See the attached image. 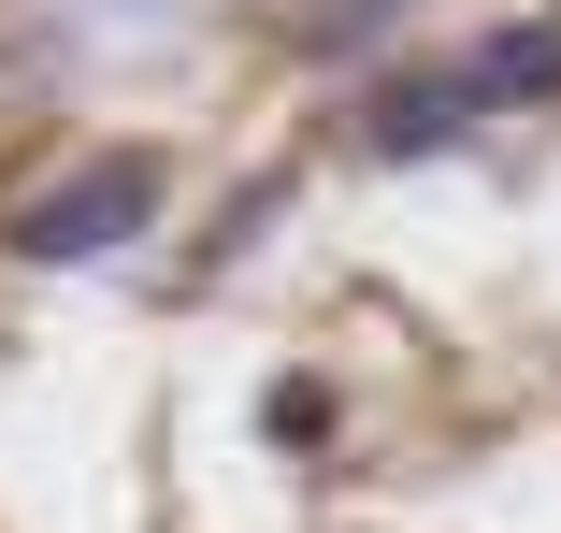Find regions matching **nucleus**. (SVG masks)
<instances>
[{
	"label": "nucleus",
	"mask_w": 561,
	"mask_h": 533,
	"mask_svg": "<svg viewBox=\"0 0 561 533\" xmlns=\"http://www.w3.org/2000/svg\"><path fill=\"white\" fill-rule=\"evenodd\" d=\"M159 202H173L159 145H101V159H72L58 188H30L0 246H15L30 274H72V260H116V246H145V231H159Z\"/></svg>",
	"instance_id": "obj_1"
},
{
	"label": "nucleus",
	"mask_w": 561,
	"mask_h": 533,
	"mask_svg": "<svg viewBox=\"0 0 561 533\" xmlns=\"http://www.w3.org/2000/svg\"><path fill=\"white\" fill-rule=\"evenodd\" d=\"M461 72H476V101H490V116H518V101H561V15H533V30H490Z\"/></svg>",
	"instance_id": "obj_3"
},
{
	"label": "nucleus",
	"mask_w": 561,
	"mask_h": 533,
	"mask_svg": "<svg viewBox=\"0 0 561 533\" xmlns=\"http://www.w3.org/2000/svg\"><path fill=\"white\" fill-rule=\"evenodd\" d=\"M260 433H274V447H317V433H331V389H317V375H288V389L260 404Z\"/></svg>",
	"instance_id": "obj_5"
},
{
	"label": "nucleus",
	"mask_w": 561,
	"mask_h": 533,
	"mask_svg": "<svg viewBox=\"0 0 561 533\" xmlns=\"http://www.w3.org/2000/svg\"><path fill=\"white\" fill-rule=\"evenodd\" d=\"M476 72L461 58H432V72H389L375 101H360V159H446V145H476Z\"/></svg>",
	"instance_id": "obj_2"
},
{
	"label": "nucleus",
	"mask_w": 561,
	"mask_h": 533,
	"mask_svg": "<svg viewBox=\"0 0 561 533\" xmlns=\"http://www.w3.org/2000/svg\"><path fill=\"white\" fill-rule=\"evenodd\" d=\"M87 15H159V0H87Z\"/></svg>",
	"instance_id": "obj_6"
},
{
	"label": "nucleus",
	"mask_w": 561,
	"mask_h": 533,
	"mask_svg": "<svg viewBox=\"0 0 561 533\" xmlns=\"http://www.w3.org/2000/svg\"><path fill=\"white\" fill-rule=\"evenodd\" d=\"M389 30H403V0H302V15H288L302 58H360V44H389Z\"/></svg>",
	"instance_id": "obj_4"
}]
</instances>
